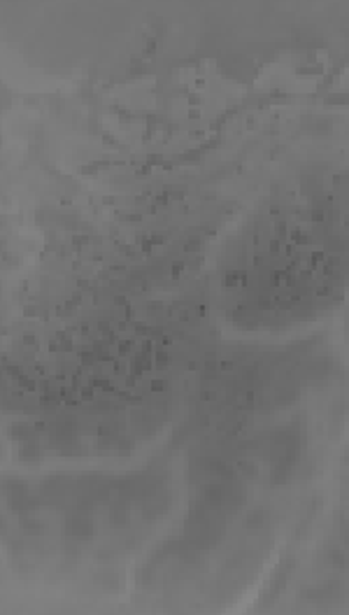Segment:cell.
Listing matches in <instances>:
<instances>
[{"label": "cell", "instance_id": "1", "mask_svg": "<svg viewBox=\"0 0 349 615\" xmlns=\"http://www.w3.org/2000/svg\"><path fill=\"white\" fill-rule=\"evenodd\" d=\"M68 529H70L72 534L82 536V534H88L91 524H88V520H82V517H72V520L68 522Z\"/></svg>", "mask_w": 349, "mask_h": 615}]
</instances>
